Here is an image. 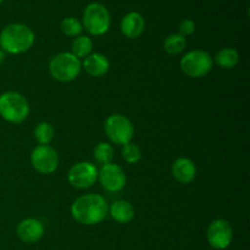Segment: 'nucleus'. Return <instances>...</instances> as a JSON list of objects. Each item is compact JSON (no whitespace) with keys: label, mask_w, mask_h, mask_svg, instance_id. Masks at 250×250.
<instances>
[{"label":"nucleus","mask_w":250,"mask_h":250,"mask_svg":"<svg viewBox=\"0 0 250 250\" xmlns=\"http://www.w3.org/2000/svg\"><path fill=\"white\" fill-rule=\"evenodd\" d=\"M207 238L210 246L215 249H226L233 238L231 224L224 219L214 220L208 227Z\"/></svg>","instance_id":"9d476101"},{"label":"nucleus","mask_w":250,"mask_h":250,"mask_svg":"<svg viewBox=\"0 0 250 250\" xmlns=\"http://www.w3.org/2000/svg\"><path fill=\"white\" fill-rule=\"evenodd\" d=\"M215 61L220 67L229 70V68H233L238 65L239 54L236 49L225 48L216 54Z\"/></svg>","instance_id":"f3484780"},{"label":"nucleus","mask_w":250,"mask_h":250,"mask_svg":"<svg viewBox=\"0 0 250 250\" xmlns=\"http://www.w3.org/2000/svg\"><path fill=\"white\" fill-rule=\"evenodd\" d=\"M110 215L119 224H128L134 217V209L131 203L126 200H116L109 209Z\"/></svg>","instance_id":"dca6fc26"},{"label":"nucleus","mask_w":250,"mask_h":250,"mask_svg":"<svg viewBox=\"0 0 250 250\" xmlns=\"http://www.w3.org/2000/svg\"><path fill=\"white\" fill-rule=\"evenodd\" d=\"M122 158L128 164H136L141 160L142 151L137 144H133L129 142V143L124 146V149H122Z\"/></svg>","instance_id":"5701e85b"},{"label":"nucleus","mask_w":250,"mask_h":250,"mask_svg":"<svg viewBox=\"0 0 250 250\" xmlns=\"http://www.w3.org/2000/svg\"><path fill=\"white\" fill-rule=\"evenodd\" d=\"M82 26L93 36H102L110 28V12L100 2H90L83 11Z\"/></svg>","instance_id":"39448f33"},{"label":"nucleus","mask_w":250,"mask_h":250,"mask_svg":"<svg viewBox=\"0 0 250 250\" xmlns=\"http://www.w3.org/2000/svg\"><path fill=\"white\" fill-rule=\"evenodd\" d=\"M72 54L76 58H87L93 49V42L89 37L80 36L72 42Z\"/></svg>","instance_id":"a211bd4d"},{"label":"nucleus","mask_w":250,"mask_h":250,"mask_svg":"<svg viewBox=\"0 0 250 250\" xmlns=\"http://www.w3.org/2000/svg\"><path fill=\"white\" fill-rule=\"evenodd\" d=\"M17 237L24 243H37L44 234V226L39 220L26 219L22 220L16 229Z\"/></svg>","instance_id":"f8f14e48"},{"label":"nucleus","mask_w":250,"mask_h":250,"mask_svg":"<svg viewBox=\"0 0 250 250\" xmlns=\"http://www.w3.org/2000/svg\"><path fill=\"white\" fill-rule=\"evenodd\" d=\"M60 27L62 33L68 37L80 36L83 31L82 23L77 19H75V17H66L65 20H62Z\"/></svg>","instance_id":"4be33fe9"},{"label":"nucleus","mask_w":250,"mask_h":250,"mask_svg":"<svg viewBox=\"0 0 250 250\" xmlns=\"http://www.w3.org/2000/svg\"><path fill=\"white\" fill-rule=\"evenodd\" d=\"M178 31H180L181 36H183L186 38L187 36H192L195 32V23L192 21V20H183L180 23V27H178Z\"/></svg>","instance_id":"b1692460"},{"label":"nucleus","mask_w":250,"mask_h":250,"mask_svg":"<svg viewBox=\"0 0 250 250\" xmlns=\"http://www.w3.org/2000/svg\"><path fill=\"white\" fill-rule=\"evenodd\" d=\"M146 28V21L139 12H128L121 21V32L127 38H138Z\"/></svg>","instance_id":"ddd939ff"},{"label":"nucleus","mask_w":250,"mask_h":250,"mask_svg":"<svg viewBox=\"0 0 250 250\" xmlns=\"http://www.w3.org/2000/svg\"><path fill=\"white\" fill-rule=\"evenodd\" d=\"M100 185L109 192H119L126 185V175L116 164H105L98 172Z\"/></svg>","instance_id":"9b49d317"},{"label":"nucleus","mask_w":250,"mask_h":250,"mask_svg":"<svg viewBox=\"0 0 250 250\" xmlns=\"http://www.w3.org/2000/svg\"><path fill=\"white\" fill-rule=\"evenodd\" d=\"M4 60H5V53L1 50V49H0V66L2 65Z\"/></svg>","instance_id":"393cba45"},{"label":"nucleus","mask_w":250,"mask_h":250,"mask_svg":"<svg viewBox=\"0 0 250 250\" xmlns=\"http://www.w3.org/2000/svg\"><path fill=\"white\" fill-rule=\"evenodd\" d=\"M85 72L92 77H102L106 75L110 68V62L105 55L100 53L89 54L83 61Z\"/></svg>","instance_id":"2eb2a0df"},{"label":"nucleus","mask_w":250,"mask_h":250,"mask_svg":"<svg viewBox=\"0 0 250 250\" xmlns=\"http://www.w3.org/2000/svg\"><path fill=\"white\" fill-rule=\"evenodd\" d=\"M82 68L80 59L72 53H60L53 56L49 62V72L51 77L60 82H70L78 77Z\"/></svg>","instance_id":"20e7f679"},{"label":"nucleus","mask_w":250,"mask_h":250,"mask_svg":"<svg viewBox=\"0 0 250 250\" xmlns=\"http://www.w3.org/2000/svg\"><path fill=\"white\" fill-rule=\"evenodd\" d=\"M187 41L181 34H171L164 42V49L166 53L171 54V55H177V54L182 53L183 49L186 48Z\"/></svg>","instance_id":"6ab92c4d"},{"label":"nucleus","mask_w":250,"mask_h":250,"mask_svg":"<svg viewBox=\"0 0 250 250\" xmlns=\"http://www.w3.org/2000/svg\"><path fill=\"white\" fill-rule=\"evenodd\" d=\"M104 129L110 141L120 146L129 143L134 133L132 122L126 116L120 114H114L107 117Z\"/></svg>","instance_id":"0eeeda50"},{"label":"nucleus","mask_w":250,"mask_h":250,"mask_svg":"<svg viewBox=\"0 0 250 250\" xmlns=\"http://www.w3.org/2000/svg\"><path fill=\"white\" fill-rule=\"evenodd\" d=\"M109 207L102 195L87 194L80 197L71 207L72 217L78 224L97 225L106 217Z\"/></svg>","instance_id":"f257e3e1"},{"label":"nucleus","mask_w":250,"mask_h":250,"mask_svg":"<svg viewBox=\"0 0 250 250\" xmlns=\"http://www.w3.org/2000/svg\"><path fill=\"white\" fill-rule=\"evenodd\" d=\"M31 163L34 170L43 175L53 173L58 168L59 155L49 146H38L31 154Z\"/></svg>","instance_id":"1a4fd4ad"},{"label":"nucleus","mask_w":250,"mask_h":250,"mask_svg":"<svg viewBox=\"0 0 250 250\" xmlns=\"http://www.w3.org/2000/svg\"><path fill=\"white\" fill-rule=\"evenodd\" d=\"M172 175L182 185L190 183L197 176L195 164L188 158H178L172 164Z\"/></svg>","instance_id":"4468645a"},{"label":"nucleus","mask_w":250,"mask_h":250,"mask_svg":"<svg viewBox=\"0 0 250 250\" xmlns=\"http://www.w3.org/2000/svg\"><path fill=\"white\" fill-rule=\"evenodd\" d=\"M34 138L41 146H48L54 138V127L48 122H41L34 129Z\"/></svg>","instance_id":"aec40b11"},{"label":"nucleus","mask_w":250,"mask_h":250,"mask_svg":"<svg viewBox=\"0 0 250 250\" xmlns=\"http://www.w3.org/2000/svg\"><path fill=\"white\" fill-rule=\"evenodd\" d=\"M94 158L98 163L103 164H109L111 163L112 158H114V149L110 146L109 143H99L94 149Z\"/></svg>","instance_id":"412c9836"},{"label":"nucleus","mask_w":250,"mask_h":250,"mask_svg":"<svg viewBox=\"0 0 250 250\" xmlns=\"http://www.w3.org/2000/svg\"><path fill=\"white\" fill-rule=\"evenodd\" d=\"M29 105L26 98L17 92L0 95V116L10 124H21L28 117Z\"/></svg>","instance_id":"7ed1b4c3"},{"label":"nucleus","mask_w":250,"mask_h":250,"mask_svg":"<svg viewBox=\"0 0 250 250\" xmlns=\"http://www.w3.org/2000/svg\"><path fill=\"white\" fill-rule=\"evenodd\" d=\"M33 43L34 33L26 24L10 23L0 32V49L4 53H24L33 45Z\"/></svg>","instance_id":"f03ea898"},{"label":"nucleus","mask_w":250,"mask_h":250,"mask_svg":"<svg viewBox=\"0 0 250 250\" xmlns=\"http://www.w3.org/2000/svg\"><path fill=\"white\" fill-rule=\"evenodd\" d=\"M2 1H4V0H0V4H1V2H2Z\"/></svg>","instance_id":"a878e982"},{"label":"nucleus","mask_w":250,"mask_h":250,"mask_svg":"<svg viewBox=\"0 0 250 250\" xmlns=\"http://www.w3.org/2000/svg\"><path fill=\"white\" fill-rule=\"evenodd\" d=\"M212 59L207 51L192 50L181 60V70L192 78L204 77L211 71Z\"/></svg>","instance_id":"423d86ee"},{"label":"nucleus","mask_w":250,"mask_h":250,"mask_svg":"<svg viewBox=\"0 0 250 250\" xmlns=\"http://www.w3.org/2000/svg\"><path fill=\"white\" fill-rule=\"evenodd\" d=\"M98 180V170L92 163L81 161L73 165L68 171V182L78 189L92 187Z\"/></svg>","instance_id":"6e6552de"}]
</instances>
